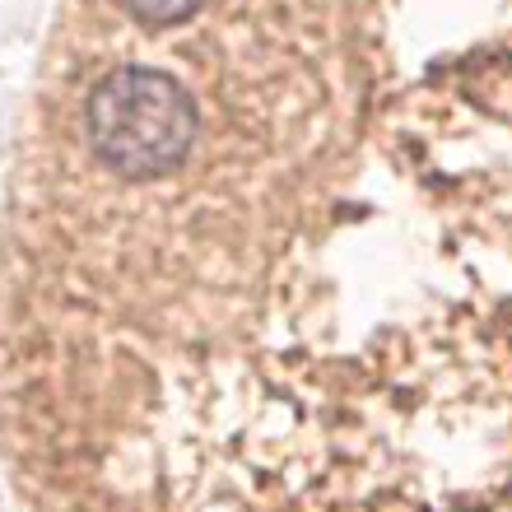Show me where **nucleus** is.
I'll use <instances>...</instances> for the list:
<instances>
[{
	"mask_svg": "<svg viewBox=\"0 0 512 512\" xmlns=\"http://www.w3.org/2000/svg\"><path fill=\"white\" fill-rule=\"evenodd\" d=\"M84 126L98 159L122 177H159L187 159L196 140V103L154 66H117L94 84Z\"/></svg>",
	"mask_w": 512,
	"mask_h": 512,
	"instance_id": "nucleus-1",
	"label": "nucleus"
},
{
	"mask_svg": "<svg viewBox=\"0 0 512 512\" xmlns=\"http://www.w3.org/2000/svg\"><path fill=\"white\" fill-rule=\"evenodd\" d=\"M135 24H149V28H173V24H187L191 14H201L205 0H117Z\"/></svg>",
	"mask_w": 512,
	"mask_h": 512,
	"instance_id": "nucleus-2",
	"label": "nucleus"
}]
</instances>
